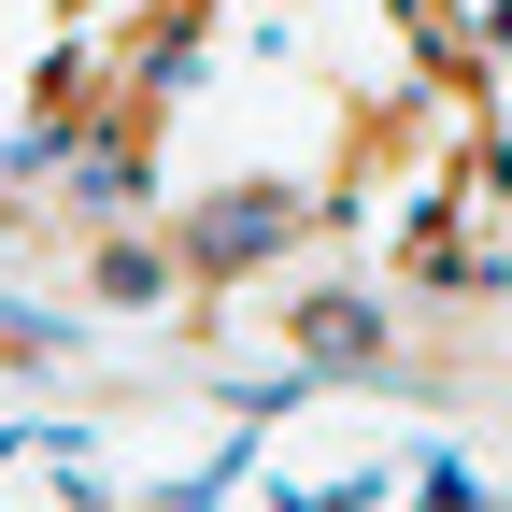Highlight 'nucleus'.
Instances as JSON below:
<instances>
[{
  "mask_svg": "<svg viewBox=\"0 0 512 512\" xmlns=\"http://www.w3.org/2000/svg\"><path fill=\"white\" fill-rule=\"evenodd\" d=\"M256 242H285V200H214L200 256H256Z\"/></svg>",
  "mask_w": 512,
  "mask_h": 512,
  "instance_id": "f257e3e1",
  "label": "nucleus"
}]
</instances>
